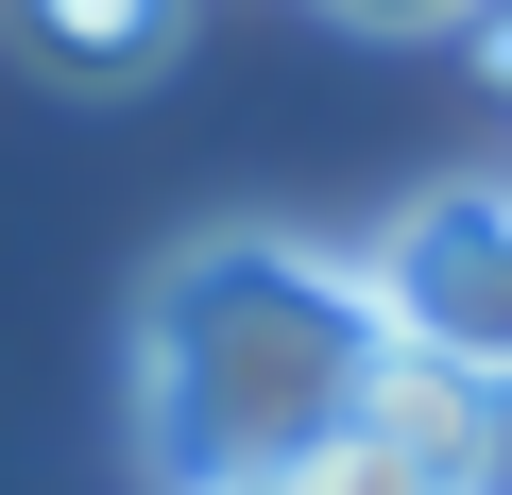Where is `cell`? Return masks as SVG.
<instances>
[{"mask_svg":"<svg viewBox=\"0 0 512 495\" xmlns=\"http://www.w3.org/2000/svg\"><path fill=\"white\" fill-rule=\"evenodd\" d=\"M256 495H461L444 461H410L393 427H342V444H308V461H274Z\"/></svg>","mask_w":512,"mask_h":495,"instance_id":"3957f363","label":"cell"},{"mask_svg":"<svg viewBox=\"0 0 512 495\" xmlns=\"http://www.w3.org/2000/svg\"><path fill=\"white\" fill-rule=\"evenodd\" d=\"M478 52H495V86H512V18H478Z\"/></svg>","mask_w":512,"mask_h":495,"instance_id":"5b68a950","label":"cell"},{"mask_svg":"<svg viewBox=\"0 0 512 495\" xmlns=\"http://www.w3.org/2000/svg\"><path fill=\"white\" fill-rule=\"evenodd\" d=\"M393 376V308L325 239H205L137 291V444L171 495H256L274 461L342 444Z\"/></svg>","mask_w":512,"mask_h":495,"instance_id":"6da1fadb","label":"cell"},{"mask_svg":"<svg viewBox=\"0 0 512 495\" xmlns=\"http://www.w3.org/2000/svg\"><path fill=\"white\" fill-rule=\"evenodd\" d=\"M52 52H86V69H154L171 18H103V0H86V18H52Z\"/></svg>","mask_w":512,"mask_h":495,"instance_id":"277c9868","label":"cell"},{"mask_svg":"<svg viewBox=\"0 0 512 495\" xmlns=\"http://www.w3.org/2000/svg\"><path fill=\"white\" fill-rule=\"evenodd\" d=\"M359 274H376V308H393V342H410V359H444V376L512 393V188H427Z\"/></svg>","mask_w":512,"mask_h":495,"instance_id":"7a4b0ae2","label":"cell"}]
</instances>
